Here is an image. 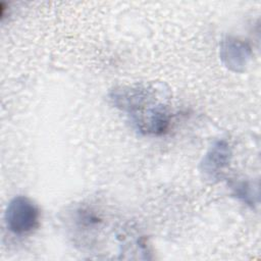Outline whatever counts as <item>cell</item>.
<instances>
[{
	"label": "cell",
	"instance_id": "6da1fadb",
	"mask_svg": "<svg viewBox=\"0 0 261 261\" xmlns=\"http://www.w3.org/2000/svg\"><path fill=\"white\" fill-rule=\"evenodd\" d=\"M39 219V208L28 197L16 196L7 205L5 222L8 229L15 234L33 231L38 226Z\"/></svg>",
	"mask_w": 261,
	"mask_h": 261
},
{
	"label": "cell",
	"instance_id": "7a4b0ae2",
	"mask_svg": "<svg viewBox=\"0 0 261 261\" xmlns=\"http://www.w3.org/2000/svg\"><path fill=\"white\" fill-rule=\"evenodd\" d=\"M155 92L145 85L116 88L111 91L110 99L115 107L136 115L155 103Z\"/></svg>",
	"mask_w": 261,
	"mask_h": 261
},
{
	"label": "cell",
	"instance_id": "3957f363",
	"mask_svg": "<svg viewBox=\"0 0 261 261\" xmlns=\"http://www.w3.org/2000/svg\"><path fill=\"white\" fill-rule=\"evenodd\" d=\"M219 56L226 68L242 72L252 57V50L248 43L233 37H226L220 43Z\"/></svg>",
	"mask_w": 261,
	"mask_h": 261
},
{
	"label": "cell",
	"instance_id": "277c9868",
	"mask_svg": "<svg viewBox=\"0 0 261 261\" xmlns=\"http://www.w3.org/2000/svg\"><path fill=\"white\" fill-rule=\"evenodd\" d=\"M231 158V149L224 140L213 143L201 162V171L207 179L215 180L221 177Z\"/></svg>",
	"mask_w": 261,
	"mask_h": 261
},
{
	"label": "cell",
	"instance_id": "5b68a950",
	"mask_svg": "<svg viewBox=\"0 0 261 261\" xmlns=\"http://www.w3.org/2000/svg\"><path fill=\"white\" fill-rule=\"evenodd\" d=\"M134 118L138 129L145 135H163L170 124L169 112L160 103H156L134 115Z\"/></svg>",
	"mask_w": 261,
	"mask_h": 261
},
{
	"label": "cell",
	"instance_id": "8992f818",
	"mask_svg": "<svg viewBox=\"0 0 261 261\" xmlns=\"http://www.w3.org/2000/svg\"><path fill=\"white\" fill-rule=\"evenodd\" d=\"M233 195L243 201L245 204L250 205L253 207L255 200H254V192L252 186L247 181H239L232 185Z\"/></svg>",
	"mask_w": 261,
	"mask_h": 261
}]
</instances>
